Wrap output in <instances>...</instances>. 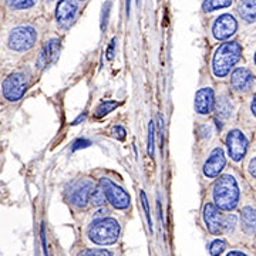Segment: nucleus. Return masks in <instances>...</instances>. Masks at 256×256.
I'll use <instances>...</instances> for the list:
<instances>
[{
	"label": "nucleus",
	"instance_id": "nucleus-1",
	"mask_svg": "<svg viewBox=\"0 0 256 256\" xmlns=\"http://www.w3.org/2000/svg\"><path fill=\"white\" fill-rule=\"evenodd\" d=\"M37 26L30 22H14L4 18L0 26V52L22 54L32 50L37 43Z\"/></svg>",
	"mask_w": 256,
	"mask_h": 256
},
{
	"label": "nucleus",
	"instance_id": "nucleus-2",
	"mask_svg": "<svg viewBox=\"0 0 256 256\" xmlns=\"http://www.w3.org/2000/svg\"><path fill=\"white\" fill-rule=\"evenodd\" d=\"M242 54V47L238 42L230 40L220 44V47L215 50V54L212 58V72L214 76L218 78L226 77L230 70L238 63Z\"/></svg>",
	"mask_w": 256,
	"mask_h": 256
},
{
	"label": "nucleus",
	"instance_id": "nucleus-3",
	"mask_svg": "<svg viewBox=\"0 0 256 256\" xmlns=\"http://www.w3.org/2000/svg\"><path fill=\"white\" fill-rule=\"evenodd\" d=\"M214 201L215 205L224 210H232L239 201V186L232 175H222L214 184Z\"/></svg>",
	"mask_w": 256,
	"mask_h": 256
},
{
	"label": "nucleus",
	"instance_id": "nucleus-4",
	"mask_svg": "<svg viewBox=\"0 0 256 256\" xmlns=\"http://www.w3.org/2000/svg\"><path fill=\"white\" fill-rule=\"evenodd\" d=\"M120 224L112 218H101L92 222L87 230L88 238L98 245H111L120 236Z\"/></svg>",
	"mask_w": 256,
	"mask_h": 256
},
{
	"label": "nucleus",
	"instance_id": "nucleus-5",
	"mask_svg": "<svg viewBox=\"0 0 256 256\" xmlns=\"http://www.w3.org/2000/svg\"><path fill=\"white\" fill-rule=\"evenodd\" d=\"M28 87V74L23 72H13L8 74L0 84V92L3 98L9 102L22 100Z\"/></svg>",
	"mask_w": 256,
	"mask_h": 256
},
{
	"label": "nucleus",
	"instance_id": "nucleus-6",
	"mask_svg": "<svg viewBox=\"0 0 256 256\" xmlns=\"http://www.w3.org/2000/svg\"><path fill=\"white\" fill-rule=\"evenodd\" d=\"M82 4L77 0H57L54 4V23L58 30L67 32L72 28L80 14Z\"/></svg>",
	"mask_w": 256,
	"mask_h": 256
},
{
	"label": "nucleus",
	"instance_id": "nucleus-7",
	"mask_svg": "<svg viewBox=\"0 0 256 256\" xmlns=\"http://www.w3.org/2000/svg\"><path fill=\"white\" fill-rule=\"evenodd\" d=\"M238 28V18H235V14L225 12L214 18L212 26H210V33L215 40L222 42V40H228L232 36H235Z\"/></svg>",
	"mask_w": 256,
	"mask_h": 256
},
{
	"label": "nucleus",
	"instance_id": "nucleus-8",
	"mask_svg": "<svg viewBox=\"0 0 256 256\" xmlns=\"http://www.w3.org/2000/svg\"><path fill=\"white\" fill-rule=\"evenodd\" d=\"M2 4L6 18H28L40 10L42 0H2Z\"/></svg>",
	"mask_w": 256,
	"mask_h": 256
},
{
	"label": "nucleus",
	"instance_id": "nucleus-9",
	"mask_svg": "<svg viewBox=\"0 0 256 256\" xmlns=\"http://www.w3.org/2000/svg\"><path fill=\"white\" fill-rule=\"evenodd\" d=\"M100 190L104 194L106 200L117 210H127L130 206V195L121 186L112 182L108 178H101Z\"/></svg>",
	"mask_w": 256,
	"mask_h": 256
},
{
	"label": "nucleus",
	"instance_id": "nucleus-10",
	"mask_svg": "<svg viewBox=\"0 0 256 256\" xmlns=\"http://www.w3.org/2000/svg\"><path fill=\"white\" fill-rule=\"evenodd\" d=\"M226 146H228L229 156L235 161L239 162L248 150V138L245 134L239 130H232L229 131L226 136Z\"/></svg>",
	"mask_w": 256,
	"mask_h": 256
},
{
	"label": "nucleus",
	"instance_id": "nucleus-11",
	"mask_svg": "<svg viewBox=\"0 0 256 256\" xmlns=\"http://www.w3.org/2000/svg\"><path fill=\"white\" fill-rule=\"evenodd\" d=\"M58 54H60V40L57 37L48 38L46 43L43 44L42 50H40L36 66L38 68L44 70V68L50 67L52 64L54 63Z\"/></svg>",
	"mask_w": 256,
	"mask_h": 256
},
{
	"label": "nucleus",
	"instance_id": "nucleus-12",
	"mask_svg": "<svg viewBox=\"0 0 256 256\" xmlns=\"http://www.w3.org/2000/svg\"><path fill=\"white\" fill-rule=\"evenodd\" d=\"M92 190H94V185L92 181H80V182L74 184L72 186V191L68 192V200L76 206L84 208L87 202L90 201Z\"/></svg>",
	"mask_w": 256,
	"mask_h": 256
},
{
	"label": "nucleus",
	"instance_id": "nucleus-13",
	"mask_svg": "<svg viewBox=\"0 0 256 256\" xmlns=\"http://www.w3.org/2000/svg\"><path fill=\"white\" fill-rule=\"evenodd\" d=\"M204 220L210 234H220L224 230V215L220 214V208L212 202H208L204 206Z\"/></svg>",
	"mask_w": 256,
	"mask_h": 256
},
{
	"label": "nucleus",
	"instance_id": "nucleus-14",
	"mask_svg": "<svg viewBox=\"0 0 256 256\" xmlns=\"http://www.w3.org/2000/svg\"><path fill=\"white\" fill-rule=\"evenodd\" d=\"M226 160H225V154L220 148H215L210 152L208 161L204 165V175L206 178H215L220 174V171L225 168Z\"/></svg>",
	"mask_w": 256,
	"mask_h": 256
},
{
	"label": "nucleus",
	"instance_id": "nucleus-15",
	"mask_svg": "<svg viewBox=\"0 0 256 256\" xmlns=\"http://www.w3.org/2000/svg\"><path fill=\"white\" fill-rule=\"evenodd\" d=\"M230 86L235 92H248L254 86V76L245 67H239L230 76Z\"/></svg>",
	"mask_w": 256,
	"mask_h": 256
},
{
	"label": "nucleus",
	"instance_id": "nucleus-16",
	"mask_svg": "<svg viewBox=\"0 0 256 256\" xmlns=\"http://www.w3.org/2000/svg\"><path fill=\"white\" fill-rule=\"evenodd\" d=\"M215 102V94L210 87L201 88L200 92L195 94V110L198 114H210L214 108Z\"/></svg>",
	"mask_w": 256,
	"mask_h": 256
},
{
	"label": "nucleus",
	"instance_id": "nucleus-17",
	"mask_svg": "<svg viewBox=\"0 0 256 256\" xmlns=\"http://www.w3.org/2000/svg\"><path fill=\"white\" fill-rule=\"evenodd\" d=\"M256 0H236V13L245 24L255 23Z\"/></svg>",
	"mask_w": 256,
	"mask_h": 256
},
{
	"label": "nucleus",
	"instance_id": "nucleus-18",
	"mask_svg": "<svg viewBox=\"0 0 256 256\" xmlns=\"http://www.w3.org/2000/svg\"><path fill=\"white\" fill-rule=\"evenodd\" d=\"M235 0H204L201 4V9L204 13H214L220 10L230 9L234 6Z\"/></svg>",
	"mask_w": 256,
	"mask_h": 256
},
{
	"label": "nucleus",
	"instance_id": "nucleus-19",
	"mask_svg": "<svg viewBox=\"0 0 256 256\" xmlns=\"http://www.w3.org/2000/svg\"><path fill=\"white\" fill-rule=\"evenodd\" d=\"M214 107H215L216 116L222 120L229 118L232 116V111H234V106H232L228 96H225V94L220 96L216 102H214Z\"/></svg>",
	"mask_w": 256,
	"mask_h": 256
},
{
	"label": "nucleus",
	"instance_id": "nucleus-20",
	"mask_svg": "<svg viewBox=\"0 0 256 256\" xmlns=\"http://www.w3.org/2000/svg\"><path fill=\"white\" fill-rule=\"evenodd\" d=\"M240 220H242V228L248 234H255V210L252 206H245L242 210V215H240Z\"/></svg>",
	"mask_w": 256,
	"mask_h": 256
},
{
	"label": "nucleus",
	"instance_id": "nucleus-21",
	"mask_svg": "<svg viewBox=\"0 0 256 256\" xmlns=\"http://www.w3.org/2000/svg\"><path fill=\"white\" fill-rule=\"evenodd\" d=\"M116 107H118V102L117 101H111V100H107V101H102L100 106L97 107V110H96V117H104L106 114H108L111 111L114 110Z\"/></svg>",
	"mask_w": 256,
	"mask_h": 256
},
{
	"label": "nucleus",
	"instance_id": "nucleus-22",
	"mask_svg": "<svg viewBox=\"0 0 256 256\" xmlns=\"http://www.w3.org/2000/svg\"><path fill=\"white\" fill-rule=\"evenodd\" d=\"M154 137H156V127H154V122L150 121V126H148V156H154V148H156V142H154Z\"/></svg>",
	"mask_w": 256,
	"mask_h": 256
},
{
	"label": "nucleus",
	"instance_id": "nucleus-23",
	"mask_svg": "<svg viewBox=\"0 0 256 256\" xmlns=\"http://www.w3.org/2000/svg\"><path fill=\"white\" fill-rule=\"evenodd\" d=\"M226 249V242L222 240V239H216L210 244V252L212 256H220L224 250Z\"/></svg>",
	"mask_w": 256,
	"mask_h": 256
},
{
	"label": "nucleus",
	"instance_id": "nucleus-24",
	"mask_svg": "<svg viewBox=\"0 0 256 256\" xmlns=\"http://www.w3.org/2000/svg\"><path fill=\"white\" fill-rule=\"evenodd\" d=\"M88 202H92L94 206H101L106 202V196H104V194H102L101 190H92Z\"/></svg>",
	"mask_w": 256,
	"mask_h": 256
},
{
	"label": "nucleus",
	"instance_id": "nucleus-25",
	"mask_svg": "<svg viewBox=\"0 0 256 256\" xmlns=\"http://www.w3.org/2000/svg\"><path fill=\"white\" fill-rule=\"evenodd\" d=\"M78 256H111V254L106 249H86L80 252Z\"/></svg>",
	"mask_w": 256,
	"mask_h": 256
},
{
	"label": "nucleus",
	"instance_id": "nucleus-26",
	"mask_svg": "<svg viewBox=\"0 0 256 256\" xmlns=\"http://www.w3.org/2000/svg\"><path fill=\"white\" fill-rule=\"evenodd\" d=\"M235 225H236V216L235 215L224 216V226H222V229H225L226 232H232L235 229Z\"/></svg>",
	"mask_w": 256,
	"mask_h": 256
},
{
	"label": "nucleus",
	"instance_id": "nucleus-27",
	"mask_svg": "<svg viewBox=\"0 0 256 256\" xmlns=\"http://www.w3.org/2000/svg\"><path fill=\"white\" fill-rule=\"evenodd\" d=\"M141 201H142V206H144V210H146V218L148 220V226H150V230L152 232V222H151V214H150V206H148V200H146V192L141 191Z\"/></svg>",
	"mask_w": 256,
	"mask_h": 256
},
{
	"label": "nucleus",
	"instance_id": "nucleus-28",
	"mask_svg": "<svg viewBox=\"0 0 256 256\" xmlns=\"http://www.w3.org/2000/svg\"><path fill=\"white\" fill-rule=\"evenodd\" d=\"M110 2H107L104 4V9H102V13H101V28H106L107 24V18H108V13H110Z\"/></svg>",
	"mask_w": 256,
	"mask_h": 256
},
{
	"label": "nucleus",
	"instance_id": "nucleus-29",
	"mask_svg": "<svg viewBox=\"0 0 256 256\" xmlns=\"http://www.w3.org/2000/svg\"><path fill=\"white\" fill-rule=\"evenodd\" d=\"M92 146V142L88 140H77L76 142L73 144V151H77L80 148H86V146Z\"/></svg>",
	"mask_w": 256,
	"mask_h": 256
},
{
	"label": "nucleus",
	"instance_id": "nucleus-30",
	"mask_svg": "<svg viewBox=\"0 0 256 256\" xmlns=\"http://www.w3.org/2000/svg\"><path fill=\"white\" fill-rule=\"evenodd\" d=\"M112 132H114V136L120 140H122V138L126 137V130L122 127H114L112 128Z\"/></svg>",
	"mask_w": 256,
	"mask_h": 256
},
{
	"label": "nucleus",
	"instance_id": "nucleus-31",
	"mask_svg": "<svg viewBox=\"0 0 256 256\" xmlns=\"http://www.w3.org/2000/svg\"><path fill=\"white\" fill-rule=\"evenodd\" d=\"M114 47H116V38L111 40V44L110 47H108V52H107V57H108L110 60L114 57Z\"/></svg>",
	"mask_w": 256,
	"mask_h": 256
},
{
	"label": "nucleus",
	"instance_id": "nucleus-32",
	"mask_svg": "<svg viewBox=\"0 0 256 256\" xmlns=\"http://www.w3.org/2000/svg\"><path fill=\"white\" fill-rule=\"evenodd\" d=\"M255 164H256V161H255V156H254V160H250V164H249V172H250V175L255 178Z\"/></svg>",
	"mask_w": 256,
	"mask_h": 256
},
{
	"label": "nucleus",
	"instance_id": "nucleus-33",
	"mask_svg": "<svg viewBox=\"0 0 256 256\" xmlns=\"http://www.w3.org/2000/svg\"><path fill=\"white\" fill-rule=\"evenodd\" d=\"M56 2H57V0H42V3H43L44 6H47V8H54Z\"/></svg>",
	"mask_w": 256,
	"mask_h": 256
},
{
	"label": "nucleus",
	"instance_id": "nucleus-34",
	"mask_svg": "<svg viewBox=\"0 0 256 256\" xmlns=\"http://www.w3.org/2000/svg\"><path fill=\"white\" fill-rule=\"evenodd\" d=\"M4 18H6V14H4V9H3V4H2V0H0V26H2Z\"/></svg>",
	"mask_w": 256,
	"mask_h": 256
},
{
	"label": "nucleus",
	"instance_id": "nucleus-35",
	"mask_svg": "<svg viewBox=\"0 0 256 256\" xmlns=\"http://www.w3.org/2000/svg\"><path fill=\"white\" fill-rule=\"evenodd\" d=\"M256 104V100H255V96H254V98H252V101H250V112L254 114V117H255V106Z\"/></svg>",
	"mask_w": 256,
	"mask_h": 256
},
{
	"label": "nucleus",
	"instance_id": "nucleus-36",
	"mask_svg": "<svg viewBox=\"0 0 256 256\" xmlns=\"http://www.w3.org/2000/svg\"><path fill=\"white\" fill-rule=\"evenodd\" d=\"M226 256H246L245 254H242V252H239V250H234V252H229Z\"/></svg>",
	"mask_w": 256,
	"mask_h": 256
},
{
	"label": "nucleus",
	"instance_id": "nucleus-37",
	"mask_svg": "<svg viewBox=\"0 0 256 256\" xmlns=\"http://www.w3.org/2000/svg\"><path fill=\"white\" fill-rule=\"evenodd\" d=\"M84 117H86V116H84V114H82V116H80V117H78V118L76 120V121H74V122H73L74 126H77V124H80V121H82V120H84Z\"/></svg>",
	"mask_w": 256,
	"mask_h": 256
},
{
	"label": "nucleus",
	"instance_id": "nucleus-38",
	"mask_svg": "<svg viewBox=\"0 0 256 256\" xmlns=\"http://www.w3.org/2000/svg\"><path fill=\"white\" fill-rule=\"evenodd\" d=\"M130 2L131 0H127V14H130Z\"/></svg>",
	"mask_w": 256,
	"mask_h": 256
},
{
	"label": "nucleus",
	"instance_id": "nucleus-39",
	"mask_svg": "<svg viewBox=\"0 0 256 256\" xmlns=\"http://www.w3.org/2000/svg\"><path fill=\"white\" fill-rule=\"evenodd\" d=\"M77 2H78L80 4H82V3H86V2H88V0H77Z\"/></svg>",
	"mask_w": 256,
	"mask_h": 256
},
{
	"label": "nucleus",
	"instance_id": "nucleus-40",
	"mask_svg": "<svg viewBox=\"0 0 256 256\" xmlns=\"http://www.w3.org/2000/svg\"><path fill=\"white\" fill-rule=\"evenodd\" d=\"M137 2H140V0H137Z\"/></svg>",
	"mask_w": 256,
	"mask_h": 256
}]
</instances>
